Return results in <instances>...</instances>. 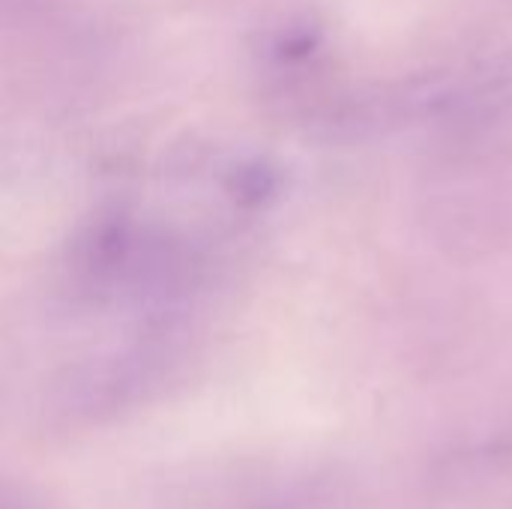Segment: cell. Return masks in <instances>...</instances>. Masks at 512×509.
Returning <instances> with one entry per match:
<instances>
[{"label": "cell", "mask_w": 512, "mask_h": 509, "mask_svg": "<svg viewBox=\"0 0 512 509\" xmlns=\"http://www.w3.org/2000/svg\"><path fill=\"white\" fill-rule=\"evenodd\" d=\"M444 231L489 243L512 234V162H492L444 195Z\"/></svg>", "instance_id": "cell-1"}]
</instances>
